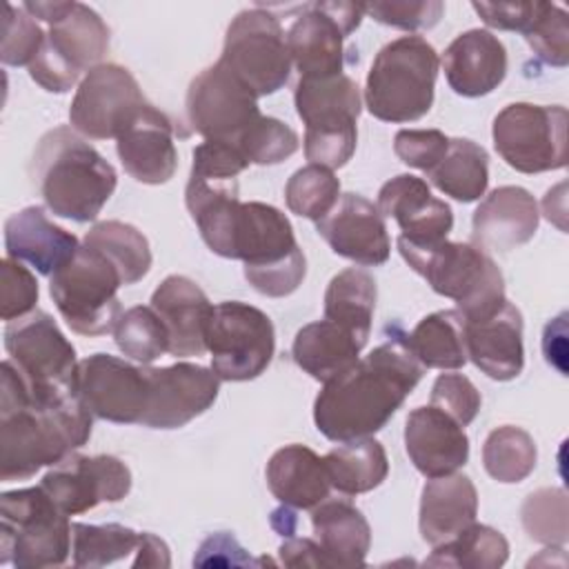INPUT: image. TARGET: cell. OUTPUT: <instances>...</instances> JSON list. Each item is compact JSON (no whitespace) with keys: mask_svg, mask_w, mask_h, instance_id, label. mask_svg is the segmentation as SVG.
<instances>
[{"mask_svg":"<svg viewBox=\"0 0 569 569\" xmlns=\"http://www.w3.org/2000/svg\"><path fill=\"white\" fill-rule=\"evenodd\" d=\"M400 325L385 327V342L322 385L313 402L318 431L333 440H356L380 431L422 378Z\"/></svg>","mask_w":569,"mask_h":569,"instance_id":"obj_1","label":"cell"},{"mask_svg":"<svg viewBox=\"0 0 569 569\" xmlns=\"http://www.w3.org/2000/svg\"><path fill=\"white\" fill-rule=\"evenodd\" d=\"M93 427L73 391L31 396L7 358L0 365V480H27L80 449Z\"/></svg>","mask_w":569,"mask_h":569,"instance_id":"obj_2","label":"cell"},{"mask_svg":"<svg viewBox=\"0 0 569 569\" xmlns=\"http://www.w3.org/2000/svg\"><path fill=\"white\" fill-rule=\"evenodd\" d=\"M29 173L47 209L73 222L96 220L118 184L111 162L67 124L38 140Z\"/></svg>","mask_w":569,"mask_h":569,"instance_id":"obj_3","label":"cell"},{"mask_svg":"<svg viewBox=\"0 0 569 569\" xmlns=\"http://www.w3.org/2000/svg\"><path fill=\"white\" fill-rule=\"evenodd\" d=\"M22 9L49 22V33L29 64V76L44 91H69L82 71L102 64L109 49V29L102 18L82 2L69 0H36Z\"/></svg>","mask_w":569,"mask_h":569,"instance_id":"obj_4","label":"cell"},{"mask_svg":"<svg viewBox=\"0 0 569 569\" xmlns=\"http://www.w3.org/2000/svg\"><path fill=\"white\" fill-rule=\"evenodd\" d=\"M440 58L420 36L387 42L373 58L365 84V104L382 122H413L429 113Z\"/></svg>","mask_w":569,"mask_h":569,"instance_id":"obj_5","label":"cell"},{"mask_svg":"<svg viewBox=\"0 0 569 569\" xmlns=\"http://www.w3.org/2000/svg\"><path fill=\"white\" fill-rule=\"evenodd\" d=\"M233 260L244 262L249 284L269 298L293 293L307 273L289 218L264 202H242L233 231Z\"/></svg>","mask_w":569,"mask_h":569,"instance_id":"obj_6","label":"cell"},{"mask_svg":"<svg viewBox=\"0 0 569 569\" xmlns=\"http://www.w3.org/2000/svg\"><path fill=\"white\" fill-rule=\"evenodd\" d=\"M71 525L53 498L38 487L0 496V562L16 569L60 567L71 551Z\"/></svg>","mask_w":569,"mask_h":569,"instance_id":"obj_7","label":"cell"},{"mask_svg":"<svg viewBox=\"0 0 569 569\" xmlns=\"http://www.w3.org/2000/svg\"><path fill=\"white\" fill-rule=\"evenodd\" d=\"M436 293L451 298L465 320L496 311L505 298V278L493 258L473 242H440L427 251H400Z\"/></svg>","mask_w":569,"mask_h":569,"instance_id":"obj_8","label":"cell"},{"mask_svg":"<svg viewBox=\"0 0 569 569\" xmlns=\"http://www.w3.org/2000/svg\"><path fill=\"white\" fill-rule=\"evenodd\" d=\"M122 284V276L113 262L87 244L49 276V293L60 316L80 336H104L113 331L122 313L118 300Z\"/></svg>","mask_w":569,"mask_h":569,"instance_id":"obj_9","label":"cell"},{"mask_svg":"<svg viewBox=\"0 0 569 569\" xmlns=\"http://www.w3.org/2000/svg\"><path fill=\"white\" fill-rule=\"evenodd\" d=\"M218 60L258 98L280 91L291 76L287 33L280 20L260 7L231 20Z\"/></svg>","mask_w":569,"mask_h":569,"instance_id":"obj_10","label":"cell"},{"mask_svg":"<svg viewBox=\"0 0 569 569\" xmlns=\"http://www.w3.org/2000/svg\"><path fill=\"white\" fill-rule=\"evenodd\" d=\"M493 147L520 173L556 171L567 164V109L560 104H507L493 118Z\"/></svg>","mask_w":569,"mask_h":569,"instance_id":"obj_11","label":"cell"},{"mask_svg":"<svg viewBox=\"0 0 569 569\" xmlns=\"http://www.w3.org/2000/svg\"><path fill=\"white\" fill-rule=\"evenodd\" d=\"M211 371L227 382L258 378L276 351L271 318L247 302L227 300L213 307L207 329Z\"/></svg>","mask_w":569,"mask_h":569,"instance_id":"obj_12","label":"cell"},{"mask_svg":"<svg viewBox=\"0 0 569 569\" xmlns=\"http://www.w3.org/2000/svg\"><path fill=\"white\" fill-rule=\"evenodd\" d=\"M4 349L33 396L73 391L76 349L47 311L33 309L7 322Z\"/></svg>","mask_w":569,"mask_h":569,"instance_id":"obj_13","label":"cell"},{"mask_svg":"<svg viewBox=\"0 0 569 569\" xmlns=\"http://www.w3.org/2000/svg\"><path fill=\"white\" fill-rule=\"evenodd\" d=\"M147 107L131 71L116 62H102L80 80L69 107V122L84 138L118 140Z\"/></svg>","mask_w":569,"mask_h":569,"instance_id":"obj_14","label":"cell"},{"mask_svg":"<svg viewBox=\"0 0 569 569\" xmlns=\"http://www.w3.org/2000/svg\"><path fill=\"white\" fill-rule=\"evenodd\" d=\"M184 109L196 133L204 140H222L231 144H238L240 136L262 116L258 96L220 60L191 80Z\"/></svg>","mask_w":569,"mask_h":569,"instance_id":"obj_15","label":"cell"},{"mask_svg":"<svg viewBox=\"0 0 569 569\" xmlns=\"http://www.w3.org/2000/svg\"><path fill=\"white\" fill-rule=\"evenodd\" d=\"M73 393L93 418L116 425H140L149 402L144 367L109 353H93L78 362Z\"/></svg>","mask_w":569,"mask_h":569,"instance_id":"obj_16","label":"cell"},{"mask_svg":"<svg viewBox=\"0 0 569 569\" xmlns=\"http://www.w3.org/2000/svg\"><path fill=\"white\" fill-rule=\"evenodd\" d=\"M42 489L67 513H84L100 502H118L131 489V471L116 456L69 453L42 476Z\"/></svg>","mask_w":569,"mask_h":569,"instance_id":"obj_17","label":"cell"},{"mask_svg":"<svg viewBox=\"0 0 569 569\" xmlns=\"http://www.w3.org/2000/svg\"><path fill=\"white\" fill-rule=\"evenodd\" d=\"M149 380V402L142 427L178 429L204 413L218 398L220 378L196 362L169 367H144Z\"/></svg>","mask_w":569,"mask_h":569,"instance_id":"obj_18","label":"cell"},{"mask_svg":"<svg viewBox=\"0 0 569 569\" xmlns=\"http://www.w3.org/2000/svg\"><path fill=\"white\" fill-rule=\"evenodd\" d=\"M316 231L333 253L362 264L378 267L389 260L391 240L378 207L360 193H342L333 209L316 222Z\"/></svg>","mask_w":569,"mask_h":569,"instance_id":"obj_19","label":"cell"},{"mask_svg":"<svg viewBox=\"0 0 569 569\" xmlns=\"http://www.w3.org/2000/svg\"><path fill=\"white\" fill-rule=\"evenodd\" d=\"M405 449L425 478L456 473L469 460L465 427L438 407H418L405 422Z\"/></svg>","mask_w":569,"mask_h":569,"instance_id":"obj_20","label":"cell"},{"mask_svg":"<svg viewBox=\"0 0 569 569\" xmlns=\"http://www.w3.org/2000/svg\"><path fill=\"white\" fill-rule=\"evenodd\" d=\"M151 309L169 333V353L176 358L202 356L213 305L187 276H167L151 296Z\"/></svg>","mask_w":569,"mask_h":569,"instance_id":"obj_21","label":"cell"},{"mask_svg":"<svg viewBox=\"0 0 569 569\" xmlns=\"http://www.w3.org/2000/svg\"><path fill=\"white\" fill-rule=\"evenodd\" d=\"M467 358L491 380H513L525 367L522 316L505 300L496 311L478 320H465Z\"/></svg>","mask_w":569,"mask_h":569,"instance_id":"obj_22","label":"cell"},{"mask_svg":"<svg viewBox=\"0 0 569 569\" xmlns=\"http://www.w3.org/2000/svg\"><path fill=\"white\" fill-rule=\"evenodd\" d=\"M116 151L124 171L142 184H164L178 167L173 124L153 104L118 136Z\"/></svg>","mask_w":569,"mask_h":569,"instance_id":"obj_23","label":"cell"},{"mask_svg":"<svg viewBox=\"0 0 569 569\" xmlns=\"http://www.w3.org/2000/svg\"><path fill=\"white\" fill-rule=\"evenodd\" d=\"M538 222V202L527 189L498 187L473 211V244L485 251H511L533 238Z\"/></svg>","mask_w":569,"mask_h":569,"instance_id":"obj_24","label":"cell"},{"mask_svg":"<svg viewBox=\"0 0 569 569\" xmlns=\"http://www.w3.org/2000/svg\"><path fill=\"white\" fill-rule=\"evenodd\" d=\"M80 249L78 238L47 218L42 207H24L4 222V251L9 258L53 276Z\"/></svg>","mask_w":569,"mask_h":569,"instance_id":"obj_25","label":"cell"},{"mask_svg":"<svg viewBox=\"0 0 569 569\" xmlns=\"http://www.w3.org/2000/svg\"><path fill=\"white\" fill-rule=\"evenodd\" d=\"M449 87L465 98L491 93L507 76V49L487 29L460 33L442 53Z\"/></svg>","mask_w":569,"mask_h":569,"instance_id":"obj_26","label":"cell"},{"mask_svg":"<svg viewBox=\"0 0 569 569\" xmlns=\"http://www.w3.org/2000/svg\"><path fill=\"white\" fill-rule=\"evenodd\" d=\"M293 102L305 133L358 131L356 122L362 111L360 87L345 73L329 78H300Z\"/></svg>","mask_w":569,"mask_h":569,"instance_id":"obj_27","label":"cell"},{"mask_svg":"<svg viewBox=\"0 0 569 569\" xmlns=\"http://www.w3.org/2000/svg\"><path fill=\"white\" fill-rule=\"evenodd\" d=\"M342 29L316 2L305 4L302 13L287 31V49L300 78H329L342 73Z\"/></svg>","mask_w":569,"mask_h":569,"instance_id":"obj_28","label":"cell"},{"mask_svg":"<svg viewBox=\"0 0 569 569\" xmlns=\"http://www.w3.org/2000/svg\"><path fill=\"white\" fill-rule=\"evenodd\" d=\"M478 491L462 473L429 478L420 498V536L436 547L476 522Z\"/></svg>","mask_w":569,"mask_h":569,"instance_id":"obj_29","label":"cell"},{"mask_svg":"<svg viewBox=\"0 0 569 569\" xmlns=\"http://www.w3.org/2000/svg\"><path fill=\"white\" fill-rule=\"evenodd\" d=\"M184 204L204 244L213 253L233 260V231L242 204L238 198V180L189 176L184 189Z\"/></svg>","mask_w":569,"mask_h":569,"instance_id":"obj_30","label":"cell"},{"mask_svg":"<svg viewBox=\"0 0 569 569\" xmlns=\"http://www.w3.org/2000/svg\"><path fill=\"white\" fill-rule=\"evenodd\" d=\"M269 491L291 509H313L329 498L325 460L305 445L280 447L264 469Z\"/></svg>","mask_w":569,"mask_h":569,"instance_id":"obj_31","label":"cell"},{"mask_svg":"<svg viewBox=\"0 0 569 569\" xmlns=\"http://www.w3.org/2000/svg\"><path fill=\"white\" fill-rule=\"evenodd\" d=\"M311 527L331 567H362L371 529L360 509L347 500H322L311 509Z\"/></svg>","mask_w":569,"mask_h":569,"instance_id":"obj_32","label":"cell"},{"mask_svg":"<svg viewBox=\"0 0 569 569\" xmlns=\"http://www.w3.org/2000/svg\"><path fill=\"white\" fill-rule=\"evenodd\" d=\"M362 347L365 342H360L351 331L322 318L305 325L296 333L291 356L305 373L325 385L349 369L358 360Z\"/></svg>","mask_w":569,"mask_h":569,"instance_id":"obj_33","label":"cell"},{"mask_svg":"<svg viewBox=\"0 0 569 569\" xmlns=\"http://www.w3.org/2000/svg\"><path fill=\"white\" fill-rule=\"evenodd\" d=\"M322 460L331 487L347 496L367 493L380 487L389 473L387 451L371 436L345 440L342 445L333 447Z\"/></svg>","mask_w":569,"mask_h":569,"instance_id":"obj_34","label":"cell"},{"mask_svg":"<svg viewBox=\"0 0 569 569\" xmlns=\"http://www.w3.org/2000/svg\"><path fill=\"white\" fill-rule=\"evenodd\" d=\"M376 280L371 273L349 267L336 273L325 291V318L351 331L367 345L376 309Z\"/></svg>","mask_w":569,"mask_h":569,"instance_id":"obj_35","label":"cell"},{"mask_svg":"<svg viewBox=\"0 0 569 569\" xmlns=\"http://www.w3.org/2000/svg\"><path fill=\"white\" fill-rule=\"evenodd\" d=\"M407 342L416 360L427 369H460L465 367L467 345H465V318L458 309H445L425 316Z\"/></svg>","mask_w":569,"mask_h":569,"instance_id":"obj_36","label":"cell"},{"mask_svg":"<svg viewBox=\"0 0 569 569\" xmlns=\"http://www.w3.org/2000/svg\"><path fill=\"white\" fill-rule=\"evenodd\" d=\"M427 176L445 196L458 202H473L487 191L489 156L473 140L449 138L445 158Z\"/></svg>","mask_w":569,"mask_h":569,"instance_id":"obj_37","label":"cell"},{"mask_svg":"<svg viewBox=\"0 0 569 569\" xmlns=\"http://www.w3.org/2000/svg\"><path fill=\"white\" fill-rule=\"evenodd\" d=\"M509 558L507 538L487 525L471 522L460 533L433 547L425 560L429 567H462V569H498Z\"/></svg>","mask_w":569,"mask_h":569,"instance_id":"obj_38","label":"cell"},{"mask_svg":"<svg viewBox=\"0 0 569 569\" xmlns=\"http://www.w3.org/2000/svg\"><path fill=\"white\" fill-rule=\"evenodd\" d=\"M84 244L109 258L120 271L124 284L142 280L151 269L149 240L133 224L120 220L96 222L87 231Z\"/></svg>","mask_w":569,"mask_h":569,"instance_id":"obj_39","label":"cell"},{"mask_svg":"<svg viewBox=\"0 0 569 569\" xmlns=\"http://www.w3.org/2000/svg\"><path fill=\"white\" fill-rule=\"evenodd\" d=\"M73 536V565L76 567H109L120 560H127L131 553H136L142 547L144 531H133L124 525H84L73 522L71 525ZM133 562V560H131Z\"/></svg>","mask_w":569,"mask_h":569,"instance_id":"obj_40","label":"cell"},{"mask_svg":"<svg viewBox=\"0 0 569 569\" xmlns=\"http://www.w3.org/2000/svg\"><path fill=\"white\" fill-rule=\"evenodd\" d=\"M538 460V449L533 438L513 425H502L493 429L482 445L485 471L505 485L522 482Z\"/></svg>","mask_w":569,"mask_h":569,"instance_id":"obj_41","label":"cell"},{"mask_svg":"<svg viewBox=\"0 0 569 569\" xmlns=\"http://www.w3.org/2000/svg\"><path fill=\"white\" fill-rule=\"evenodd\" d=\"M113 340L127 358L142 365H149L169 351L167 327L151 307L142 305L120 313L113 327Z\"/></svg>","mask_w":569,"mask_h":569,"instance_id":"obj_42","label":"cell"},{"mask_svg":"<svg viewBox=\"0 0 569 569\" xmlns=\"http://www.w3.org/2000/svg\"><path fill=\"white\" fill-rule=\"evenodd\" d=\"M340 198V180L331 169L307 164L298 169L284 187V200L291 213L309 220L325 218Z\"/></svg>","mask_w":569,"mask_h":569,"instance_id":"obj_43","label":"cell"},{"mask_svg":"<svg viewBox=\"0 0 569 569\" xmlns=\"http://www.w3.org/2000/svg\"><path fill=\"white\" fill-rule=\"evenodd\" d=\"M522 525L525 531L542 542V545H558L562 547L569 536V525H567V493L565 489H538L527 496L522 505Z\"/></svg>","mask_w":569,"mask_h":569,"instance_id":"obj_44","label":"cell"},{"mask_svg":"<svg viewBox=\"0 0 569 569\" xmlns=\"http://www.w3.org/2000/svg\"><path fill=\"white\" fill-rule=\"evenodd\" d=\"M300 147L298 133L282 120L260 116L238 140L249 164H278Z\"/></svg>","mask_w":569,"mask_h":569,"instance_id":"obj_45","label":"cell"},{"mask_svg":"<svg viewBox=\"0 0 569 569\" xmlns=\"http://www.w3.org/2000/svg\"><path fill=\"white\" fill-rule=\"evenodd\" d=\"M525 40L533 49V53L551 64L567 67L569 62V24L567 11L551 2H538L536 16L525 29Z\"/></svg>","mask_w":569,"mask_h":569,"instance_id":"obj_46","label":"cell"},{"mask_svg":"<svg viewBox=\"0 0 569 569\" xmlns=\"http://www.w3.org/2000/svg\"><path fill=\"white\" fill-rule=\"evenodd\" d=\"M44 36L40 24L33 16H29L22 7L4 4L2 16V47H0V60L9 67H22L31 64L38 56Z\"/></svg>","mask_w":569,"mask_h":569,"instance_id":"obj_47","label":"cell"},{"mask_svg":"<svg viewBox=\"0 0 569 569\" xmlns=\"http://www.w3.org/2000/svg\"><path fill=\"white\" fill-rule=\"evenodd\" d=\"M429 184L411 173H400L385 182L378 191V211L382 218H393L400 224L418 216L431 200Z\"/></svg>","mask_w":569,"mask_h":569,"instance_id":"obj_48","label":"cell"},{"mask_svg":"<svg viewBox=\"0 0 569 569\" xmlns=\"http://www.w3.org/2000/svg\"><path fill=\"white\" fill-rule=\"evenodd\" d=\"M38 280L18 260L4 256L0 262V316L11 322L36 309Z\"/></svg>","mask_w":569,"mask_h":569,"instance_id":"obj_49","label":"cell"},{"mask_svg":"<svg viewBox=\"0 0 569 569\" xmlns=\"http://www.w3.org/2000/svg\"><path fill=\"white\" fill-rule=\"evenodd\" d=\"M365 13L373 20L402 29V31H425L431 29L445 13V4L440 0H385V2H367Z\"/></svg>","mask_w":569,"mask_h":569,"instance_id":"obj_50","label":"cell"},{"mask_svg":"<svg viewBox=\"0 0 569 569\" xmlns=\"http://www.w3.org/2000/svg\"><path fill=\"white\" fill-rule=\"evenodd\" d=\"M431 405L467 427L480 411L482 398L476 385L462 373H440L431 387Z\"/></svg>","mask_w":569,"mask_h":569,"instance_id":"obj_51","label":"cell"},{"mask_svg":"<svg viewBox=\"0 0 569 569\" xmlns=\"http://www.w3.org/2000/svg\"><path fill=\"white\" fill-rule=\"evenodd\" d=\"M449 138L438 129H400L393 138L396 156L425 173H429L447 153Z\"/></svg>","mask_w":569,"mask_h":569,"instance_id":"obj_52","label":"cell"},{"mask_svg":"<svg viewBox=\"0 0 569 569\" xmlns=\"http://www.w3.org/2000/svg\"><path fill=\"white\" fill-rule=\"evenodd\" d=\"M249 167V160L238 144L222 140H204L193 149V162L189 176L231 180Z\"/></svg>","mask_w":569,"mask_h":569,"instance_id":"obj_53","label":"cell"},{"mask_svg":"<svg viewBox=\"0 0 569 569\" xmlns=\"http://www.w3.org/2000/svg\"><path fill=\"white\" fill-rule=\"evenodd\" d=\"M262 562H271V560L269 558L253 560L244 551V547L236 540V536L229 531H218L207 536L193 556L196 567H256Z\"/></svg>","mask_w":569,"mask_h":569,"instance_id":"obj_54","label":"cell"},{"mask_svg":"<svg viewBox=\"0 0 569 569\" xmlns=\"http://www.w3.org/2000/svg\"><path fill=\"white\" fill-rule=\"evenodd\" d=\"M471 7L491 29L525 33L536 16L538 2H471Z\"/></svg>","mask_w":569,"mask_h":569,"instance_id":"obj_55","label":"cell"},{"mask_svg":"<svg viewBox=\"0 0 569 569\" xmlns=\"http://www.w3.org/2000/svg\"><path fill=\"white\" fill-rule=\"evenodd\" d=\"M280 560L287 567H331L322 547L313 538L289 536L280 545Z\"/></svg>","mask_w":569,"mask_h":569,"instance_id":"obj_56","label":"cell"},{"mask_svg":"<svg viewBox=\"0 0 569 569\" xmlns=\"http://www.w3.org/2000/svg\"><path fill=\"white\" fill-rule=\"evenodd\" d=\"M567 313H560L556 320H551L545 327L542 333V351L549 365H553L560 373L567 371L565 367V358H567Z\"/></svg>","mask_w":569,"mask_h":569,"instance_id":"obj_57","label":"cell"},{"mask_svg":"<svg viewBox=\"0 0 569 569\" xmlns=\"http://www.w3.org/2000/svg\"><path fill=\"white\" fill-rule=\"evenodd\" d=\"M329 18L336 20V24L342 29L345 38L351 36L362 18H365V4L362 2H342V0H333V2H316Z\"/></svg>","mask_w":569,"mask_h":569,"instance_id":"obj_58","label":"cell"},{"mask_svg":"<svg viewBox=\"0 0 569 569\" xmlns=\"http://www.w3.org/2000/svg\"><path fill=\"white\" fill-rule=\"evenodd\" d=\"M171 558H169V547L164 540H160L158 536L144 531V540L140 551L136 553L131 567H169Z\"/></svg>","mask_w":569,"mask_h":569,"instance_id":"obj_59","label":"cell"},{"mask_svg":"<svg viewBox=\"0 0 569 569\" xmlns=\"http://www.w3.org/2000/svg\"><path fill=\"white\" fill-rule=\"evenodd\" d=\"M296 513L291 511V507H287V505H282L280 509H276L273 513H271V527L280 533V536H284V538H289V536H293L296 533Z\"/></svg>","mask_w":569,"mask_h":569,"instance_id":"obj_60","label":"cell"}]
</instances>
